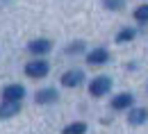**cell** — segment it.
Listing matches in <instances>:
<instances>
[{
	"label": "cell",
	"instance_id": "11",
	"mask_svg": "<svg viewBox=\"0 0 148 134\" xmlns=\"http://www.w3.org/2000/svg\"><path fill=\"white\" fill-rule=\"evenodd\" d=\"M62 134H87V123H82V120H77V123H71V125H66Z\"/></svg>",
	"mask_w": 148,
	"mask_h": 134
},
{
	"label": "cell",
	"instance_id": "14",
	"mask_svg": "<svg viewBox=\"0 0 148 134\" xmlns=\"http://www.w3.org/2000/svg\"><path fill=\"white\" fill-rule=\"evenodd\" d=\"M125 0H105V7L107 9H121Z\"/></svg>",
	"mask_w": 148,
	"mask_h": 134
},
{
	"label": "cell",
	"instance_id": "15",
	"mask_svg": "<svg viewBox=\"0 0 148 134\" xmlns=\"http://www.w3.org/2000/svg\"><path fill=\"white\" fill-rule=\"evenodd\" d=\"M82 48H84V43H82V41H75L73 46H69V52H71V55H75V52H82Z\"/></svg>",
	"mask_w": 148,
	"mask_h": 134
},
{
	"label": "cell",
	"instance_id": "2",
	"mask_svg": "<svg viewBox=\"0 0 148 134\" xmlns=\"http://www.w3.org/2000/svg\"><path fill=\"white\" fill-rule=\"evenodd\" d=\"M110 89H112V80H110V77H105V75L96 77L91 84H89V93H91V96H96V98L105 96Z\"/></svg>",
	"mask_w": 148,
	"mask_h": 134
},
{
	"label": "cell",
	"instance_id": "4",
	"mask_svg": "<svg viewBox=\"0 0 148 134\" xmlns=\"http://www.w3.org/2000/svg\"><path fill=\"white\" fill-rule=\"evenodd\" d=\"M82 80H84V75H82V71H66L64 75H62V84L64 86H69V89H73V86H80L82 84Z\"/></svg>",
	"mask_w": 148,
	"mask_h": 134
},
{
	"label": "cell",
	"instance_id": "8",
	"mask_svg": "<svg viewBox=\"0 0 148 134\" xmlns=\"http://www.w3.org/2000/svg\"><path fill=\"white\" fill-rule=\"evenodd\" d=\"M148 120V109L144 107H139V109H132L128 116V123L130 125H141V123H146Z\"/></svg>",
	"mask_w": 148,
	"mask_h": 134
},
{
	"label": "cell",
	"instance_id": "9",
	"mask_svg": "<svg viewBox=\"0 0 148 134\" xmlns=\"http://www.w3.org/2000/svg\"><path fill=\"white\" fill-rule=\"evenodd\" d=\"M21 112V102H2L0 105V118H12Z\"/></svg>",
	"mask_w": 148,
	"mask_h": 134
},
{
	"label": "cell",
	"instance_id": "7",
	"mask_svg": "<svg viewBox=\"0 0 148 134\" xmlns=\"http://www.w3.org/2000/svg\"><path fill=\"white\" fill-rule=\"evenodd\" d=\"M34 100H37L39 105H50V102L57 100V91L55 89H41V91H37Z\"/></svg>",
	"mask_w": 148,
	"mask_h": 134
},
{
	"label": "cell",
	"instance_id": "10",
	"mask_svg": "<svg viewBox=\"0 0 148 134\" xmlns=\"http://www.w3.org/2000/svg\"><path fill=\"white\" fill-rule=\"evenodd\" d=\"M132 102H134V98L130 96V93H119V96L112 100V107L114 109H128Z\"/></svg>",
	"mask_w": 148,
	"mask_h": 134
},
{
	"label": "cell",
	"instance_id": "13",
	"mask_svg": "<svg viewBox=\"0 0 148 134\" xmlns=\"http://www.w3.org/2000/svg\"><path fill=\"white\" fill-rule=\"evenodd\" d=\"M134 18L141 20V23H146V20H148V5H141V7L134 9Z\"/></svg>",
	"mask_w": 148,
	"mask_h": 134
},
{
	"label": "cell",
	"instance_id": "6",
	"mask_svg": "<svg viewBox=\"0 0 148 134\" xmlns=\"http://www.w3.org/2000/svg\"><path fill=\"white\" fill-rule=\"evenodd\" d=\"M107 59H110V52H107L105 48H96V50H91V52L87 55V61L93 64V66H96V64H105Z\"/></svg>",
	"mask_w": 148,
	"mask_h": 134
},
{
	"label": "cell",
	"instance_id": "1",
	"mask_svg": "<svg viewBox=\"0 0 148 134\" xmlns=\"http://www.w3.org/2000/svg\"><path fill=\"white\" fill-rule=\"evenodd\" d=\"M48 71H50V64L43 61V59H34V61L25 64V75H30V77H46Z\"/></svg>",
	"mask_w": 148,
	"mask_h": 134
},
{
	"label": "cell",
	"instance_id": "3",
	"mask_svg": "<svg viewBox=\"0 0 148 134\" xmlns=\"http://www.w3.org/2000/svg\"><path fill=\"white\" fill-rule=\"evenodd\" d=\"M2 98H5V102H21L25 98V89L21 84H7L2 91Z\"/></svg>",
	"mask_w": 148,
	"mask_h": 134
},
{
	"label": "cell",
	"instance_id": "12",
	"mask_svg": "<svg viewBox=\"0 0 148 134\" xmlns=\"http://www.w3.org/2000/svg\"><path fill=\"white\" fill-rule=\"evenodd\" d=\"M134 39V30L132 27H125V30H121L119 34H116V43H125V41H132Z\"/></svg>",
	"mask_w": 148,
	"mask_h": 134
},
{
	"label": "cell",
	"instance_id": "5",
	"mask_svg": "<svg viewBox=\"0 0 148 134\" xmlns=\"http://www.w3.org/2000/svg\"><path fill=\"white\" fill-rule=\"evenodd\" d=\"M50 48H53V43H50L48 39H34V41L27 46V50H30L32 55H46V52H50Z\"/></svg>",
	"mask_w": 148,
	"mask_h": 134
}]
</instances>
